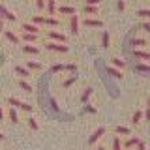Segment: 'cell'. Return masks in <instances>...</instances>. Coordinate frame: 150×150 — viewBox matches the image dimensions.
I'll return each mask as SVG.
<instances>
[{"label": "cell", "instance_id": "6da1fadb", "mask_svg": "<svg viewBox=\"0 0 150 150\" xmlns=\"http://www.w3.org/2000/svg\"><path fill=\"white\" fill-rule=\"evenodd\" d=\"M9 105H13V107H19V109H23V111H32V105H28V103H23V101H19L15 100V98H9Z\"/></svg>", "mask_w": 150, "mask_h": 150}, {"label": "cell", "instance_id": "7a4b0ae2", "mask_svg": "<svg viewBox=\"0 0 150 150\" xmlns=\"http://www.w3.org/2000/svg\"><path fill=\"white\" fill-rule=\"evenodd\" d=\"M49 51H58V53H68V45H58V43H54V41H51V43H47L45 45Z\"/></svg>", "mask_w": 150, "mask_h": 150}, {"label": "cell", "instance_id": "3957f363", "mask_svg": "<svg viewBox=\"0 0 150 150\" xmlns=\"http://www.w3.org/2000/svg\"><path fill=\"white\" fill-rule=\"evenodd\" d=\"M69 28H71V34H79V17H77V15H71Z\"/></svg>", "mask_w": 150, "mask_h": 150}, {"label": "cell", "instance_id": "277c9868", "mask_svg": "<svg viewBox=\"0 0 150 150\" xmlns=\"http://www.w3.org/2000/svg\"><path fill=\"white\" fill-rule=\"evenodd\" d=\"M103 131H105V128H98V129H96V131H94V133L90 135L88 143H90V144H94V143H96V141H98V139H100L101 135H103Z\"/></svg>", "mask_w": 150, "mask_h": 150}, {"label": "cell", "instance_id": "5b68a950", "mask_svg": "<svg viewBox=\"0 0 150 150\" xmlns=\"http://www.w3.org/2000/svg\"><path fill=\"white\" fill-rule=\"evenodd\" d=\"M0 17H4V19H8V21H15V15H13V13L11 11H8V9L6 8H4V6H0Z\"/></svg>", "mask_w": 150, "mask_h": 150}, {"label": "cell", "instance_id": "8992f818", "mask_svg": "<svg viewBox=\"0 0 150 150\" xmlns=\"http://www.w3.org/2000/svg\"><path fill=\"white\" fill-rule=\"evenodd\" d=\"M49 38H51V40H54V41H62V43L66 41V36H64V34H60V32H54V30H51V32H49Z\"/></svg>", "mask_w": 150, "mask_h": 150}, {"label": "cell", "instance_id": "52a82bcc", "mask_svg": "<svg viewBox=\"0 0 150 150\" xmlns=\"http://www.w3.org/2000/svg\"><path fill=\"white\" fill-rule=\"evenodd\" d=\"M103 23L100 19H84V26H101Z\"/></svg>", "mask_w": 150, "mask_h": 150}, {"label": "cell", "instance_id": "ba28073f", "mask_svg": "<svg viewBox=\"0 0 150 150\" xmlns=\"http://www.w3.org/2000/svg\"><path fill=\"white\" fill-rule=\"evenodd\" d=\"M4 36H6V38H8V40H9V41H11V43H19V38H17L15 34H13V32H11V30H4Z\"/></svg>", "mask_w": 150, "mask_h": 150}, {"label": "cell", "instance_id": "9c48e42d", "mask_svg": "<svg viewBox=\"0 0 150 150\" xmlns=\"http://www.w3.org/2000/svg\"><path fill=\"white\" fill-rule=\"evenodd\" d=\"M23 30H25V32H30V34H38V32H40V28H38L36 25H23Z\"/></svg>", "mask_w": 150, "mask_h": 150}, {"label": "cell", "instance_id": "30bf717a", "mask_svg": "<svg viewBox=\"0 0 150 150\" xmlns=\"http://www.w3.org/2000/svg\"><path fill=\"white\" fill-rule=\"evenodd\" d=\"M23 51L28 53V54H38V53H40V49L34 47V45H25V47H23Z\"/></svg>", "mask_w": 150, "mask_h": 150}, {"label": "cell", "instance_id": "8fae6325", "mask_svg": "<svg viewBox=\"0 0 150 150\" xmlns=\"http://www.w3.org/2000/svg\"><path fill=\"white\" fill-rule=\"evenodd\" d=\"M58 11L60 13H66V15H75V8H71V6H62Z\"/></svg>", "mask_w": 150, "mask_h": 150}, {"label": "cell", "instance_id": "7c38bea8", "mask_svg": "<svg viewBox=\"0 0 150 150\" xmlns=\"http://www.w3.org/2000/svg\"><path fill=\"white\" fill-rule=\"evenodd\" d=\"M107 73H109V75H112L115 79H122V73H120L116 68H109V66H107Z\"/></svg>", "mask_w": 150, "mask_h": 150}, {"label": "cell", "instance_id": "4fadbf2b", "mask_svg": "<svg viewBox=\"0 0 150 150\" xmlns=\"http://www.w3.org/2000/svg\"><path fill=\"white\" fill-rule=\"evenodd\" d=\"M15 73L21 75V77H28V75H30V73H28V69L23 68V66H17V68H15Z\"/></svg>", "mask_w": 150, "mask_h": 150}, {"label": "cell", "instance_id": "5bb4252c", "mask_svg": "<svg viewBox=\"0 0 150 150\" xmlns=\"http://www.w3.org/2000/svg\"><path fill=\"white\" fill-rule=\"evenodd\" d=\"M47 11H49V15H54V11H56L54 0H49V2H47Z\"/></svg>", "mask_w": 150, "mask_h": 150}, {"label": "cell", "instance_id": "9a60e30c", "mask_svg": "<svg viewBox=\"0 0 150 150\" xmlns=\"http://www.w3.org/2000/svg\"><path fill=\"white\" fill-rule=\"evenodd\" d=\"M135 56H137V58H143V60H150V53H144V51H135V53H133Z\"/></svg>", "mask_w": 150, "mask_h": 150}, {"label": "cell", "instance_id": "2e32d148", "mask_svg": "<svg viewBox=\"0 0 150 150\" xmlns=\"http://www.w3.org/2000/svg\"><path fill=\"white\" fill-rule=\"evenodd\" d=\"M135 69L141 73H150V66H144V64H137L135 66Z\"/></svg>", "mask_w": 150, "mask_h": 150}, {"label": "cell", "instance_id": "e0dca14e", "mask_svg": "<svg viewBox=\"0 0 150 150\" xmlns=\"http://www.w3.org/2000/svg\"><path fill=\"white\" fill-rule=\"evenodd\" d=\"M92 92H94L92 88H86V90L83 92V96H81V101H83V103H86V101H88V98H90V94H92Z\"/></svg>", "mask_w": 150, "mask_h": 150}, {"label": "cell", "instance_id": "ac0fdd59", "mask_svg": "<svg viewBox=\"0 0 150 150\" xmlns=\"http://www.w3.org/2000/svg\"><path fill=\"white\" fill-rule=\"evenodd\" d=\"M101 47H109V32H103V36H101Z\"/></svg>", "mask_w": 150, "mask_h": 150}, {"label": "cell", "instance_id": "d6986e66", "mask_svg": "<svg viewBox=\"0 0 150 150\" xmlns=\"http://www.w3.org/2000/svg\"><path fill=\"white\" fill-rule=\"evenodd\" d=\"M84 13H88V15H98V8L96 6H86L84 8Z\"/></svg>", "mask_w": 150, "mask_h": 150}, {"label": "cell", "instance_id": "ffe728a7", "mask_svg": "<svg viewBox=\"0 0 150 150\" xmlns=\"http://www.w3.org/2000/svg\"><path fill=\"white\" fill-rule=\"evenodd\" d=\"M116 133H120V135H129V128H126V126H116Z\"/></svg>", "mask_w": 150, "mask_h": 150}, {"label": "cell", "instance_id": "44dd1931", "mask_svg": "<svg viewBox=\"0 0 150 150\" xmlns=\"http://www.w3.org/2000/svg\"><path fill=\"white\" fill-rule=\"evenodd\" d=\"M23 40H25V41H36V40H38V36H36V34H30V32H25Z\"/></svg>", "mask_w": 150, "mask_h": 150}, {"label": "cell", "instance_id": "7402d4cb", "mask_svg": "<svg viewBox=\"0 0 150 150\" xmlns=\"http://www.w3.org/2000/svg\"><path fill=\"white\" fill-rule=\"evenodd\" d=\"M26 66H28V69H41V64L40 62H34V60H30Z\"/></svg>", "mask_w": 150, "mask_h": 150}, {"label": "cell", "instance_id": "603a6c76", "mask_svg": "<svg viewBox=\"0 0 150 150\" xmlns=\"http://www.w3.org/2000/svg\"><path fill=\"white\" fill-rule=\"evenodd\" d=\"M45 25H49V26H58V21H56L54 17H47V19H45Z\"/></svg>", "mask_w": 150, "mask_h": 150}, {"label": "cell", "instance_id": "cb8c5ba5", "mask_svg": "<svg viewBox=\"0 0 150 150\" xmlns=\"http://www.w3.org/2000/svg\"><path fill=\"white\" fill-rule=\"evenodd\" d=\"M62 69H66V66H62V64H54L53 68H51V73H58V71H62Z\"/></svg>", "mask_w": 150, "mask_h": 150}, {"label": "cell", "instance_id": "d4e9b609", "mask_svg": "<svg viewBox=\"0 0 150 150\" xmlns=\"http://www.w3.org/2000/svg\"><path fill=\"white\" fill-rule=\"evenodd\" d=\"M9 120H11L13 124H17V122H19V118H17V112H15V109H9Z\"/></svg>", "mask_w": 150, "mask_h": 150}, {"label": "cell", "instance_id": "484cf974", "mask_svg": "<svg viewBox=\"0 0 150 150\" xmlns=\"http://www.w3.org/2000/svg\"><path fill=\"white\" fill-rule=\"evenodd\" d=\"M19 86H21L25 92H30V90H32V86H30L28 83H25V81H19Z\"/></svg>", "mask_w": 150, "mask_h": 150}, {"label": "cell", "instance_id": "4316f807", "mask_svg": "<svg viewBox=\"0 0 150 150\" xmlns=\"http://www.w3.org/2000/svg\"><path fill=\"white\" fill-rule=\"evenodd\" d=\"M141 118H143V112H141V111H135L133 120H131V122H133V124H139V120H141Z\"/></svg>", "mask_w": 150, "mask_h": 150}, {"label": "cell", "instance_id": "83f0119b", "mask_svg": "<svg viewBox=\"0 0 150 150\" xmlns=\"http://www.w3.org/2000/svg\"><path fill=\"white\" fill-rule=\"evenodd\" d=\"M75 81H77V75H73V77H69V79H68V81H66V83H64V88H68V86H71V84H73Z\"/></svg>", "mask_w": 150, "mask_h": 150}, {"label": "cell", "instance_id": "f1b7e54d", "mask_svg": "<svg viewBox=\"0 0 150 150\" xmlns=\"http://www.w3.org/2000/svg\"><path fill=\"white\" fill-rule=\"evenodd\" d=\"M137 143H139V139H135V137H133V139H129L128 143H126V148H131V146H137Z\"/></svg>", "mask_w": 150, "mask_h": 150}, {"label": "cell", "instance_id": "f546056e", "mask_svg": "<svg viewBox=\"0 0 150 150\" xmlns=\"http://www.w3.org/2000/svg\"><path fill=\"white\" fill-rule=\"evenodd\" d=\"M112 64H115L116 68H124V66H126V62H124V60H120V58H112Z\"/></svg>", "mask_w": 150, "mask_h": 150}, {"label": "cell", "instance_id": "4dcf8cb0", "mask_svg": "<svg viewBox=\"0 0 150 150\" xmlns=\"http://www.w3.org/2000/svg\"><path fill=\"white\" fill-rule=\"evenodd\" d=\"M137 15H139V17H146V19H148V17H150V9H139Z\"/></svg>", "mask_w": 150, "mask_h": 150}, {"label": "cell", "instance_id": "1f68e13d", "mask_svg": "<svg viewBox=\"0 0 150 150\" xmlns=\"http://www.w3.org/2000/svg\"><path fill=\"white\" fill-rule=\"evenodd\" d=\"M41 23H45V17L36 15V17H34V25H41Z\"/></svg>", "mask_w": 150, "mask_h": 150}, {"label": "cell", "instance_id": "d6a6232c", "mask_svg": "<svg viewBox=\"0 0 150 150\" xmlns=\"http://www.w3.org/2000/svg\"><path fill=\"white\" fill-rule=\"evenodd\" d=\"M112 150H122V146H120V141H118V139H115V141H112Z\"/></svg>", "mask_w": 150, "mask_h": 150}, {"label": "cell", "instance_id": "836d02e7", "mask_svg": "<svg viewBox=\"0 0 150 150\" xmlns=\"http://www.w3.org/2000/svg\"><path fill=\"white\" fill-rule=\"evenodd\" d=\"M28 126H30L32 129H38V122L34 118H28Z\"/></svg>", "mask_w": 150, "mask_h": 150}, {"label": "cell", "instance_id": "e575fe53", "mask_svg": "<svg viewBox=\"0 0 150 150\" xmlns=\"http://www.w3.org/2000/svg\"><path fill=\"white\" fill-rule=\"evenodd\" d=\"M101 0H86V6H98Z\"/></svg>", "mask_w": 150, "mask_h": 150}, {"label": "cell", "instance_id": "d590c367", "mask_svg": "<svg viewBox=\"0 0 150 150\" xmlns=\"http://www.w3.org/2000/svg\"><path fill=\"white\" fill-rule=\"evenodd\" d=\"M133 45H135V47H141V45H144V40H141V38H139V40H133Z\"/></svg>", "mask_w": 150, "mask_h": 150}, {"label": "cell", "instance_id": "8d00e7d4", "mask_svg": "<svg viewBox=\"0 0 150 150\" xmlns=\"http://www.w3.org/2000/svg\"><path fill=\"white\" fill-rule=\"evenodd\" d=\"M36 6L40 8V9H43L45 8V0H36Z\"/></svg>", "mask_w": 150, "mask_h": 150}, {"label": "cell", "instance_id": "74e56055", "mask_svg": "<svg viewBox=\"0 0 150 150\" xmlns=\"http://www.w3.org/2000/svg\"><path fill=\"white\" fill-rule=\"evenodd\" d=\"M116 8H118V11H124V8H126V4L122 2V0H118V4H116Z\"/></svg>", "mask_w": 150, "mask_h": 150}, {"label": "cell", "instance_id": "f35d334b", "mask_svg": "<svg viewBox=\"0 0 150 150\" xmlns=\"http://www.w3.org/2000/svg\"><path fill=\"white\" fill-rule=\"evenodd\" d=\"M66 69H68V71H75L77 68H75V64H68V66H66Z\"/></svg>", "mask_w": 150, "mask_h": 150}, {"label": "cell", "instance_id": "ab89813d", "mask_svg": "<svg viewBox=\"0 0 150 150\" xmlns=\"http://www.w3.org/2000/svg\"><path fill=\"white\" fill-rule=\"evenodd\" d=\"M137 150H144V143H143V141H139V143H137Z\"/></svg>", "mask_w": 150, "mask_h": 150}, {"label": "cell", "instance_id": "60d3db41", "mask_svg": "<svg viewBox=\"0 0 150 150\" xmlns=\"http://www.w3.org/2000/svg\"><path fill=\"white\" fill-rule=\"evenodd\" d=\"M51 107H53L54 111H58V105H56V101H54V100H51Z\"/></svg>", "mask_w": 150, "mask_h": 150}, {"label": "cell", "instance_id": "b9f144b4", "mask_svg": "<svg viewBox=\"0 0 150 150\" xmlns=\"http://www.w3.org/2000/svg\"><path fill=\"white\" fill-rule=\"evenodd\" d=\"M143 28H144L146 32H150V23H143Z\"/></svg>", "mask_w": 150, "mask_h": 150}, {"label": "cell", "instance_id": "7bdbcfd3", "mask_svg": "<svg viewBox=\"0 0 150 150\" xmlns=\"http://www.w3.org/2000/svg\"><path fill=\"white\" fill-rule=\"evenodd\" d=\"M144 118H146V120H150V107H148V111L144 112Z\"/></svg>", "mask_w": 150, "mask_h": 150}, {"label": "cell", "instance_id": "ee69618b", "mask_svg": "<svg viewBox=\"0 0 150 150\" xmlns=\"http://www.w3.org/2000/svg\"><path fill=\"white\" fill-rule=\"evenodd\" d=\"M86 112H96V109H94V107H90V105H88V107H86Z\"/></svg>", "mask_w": 150, "mask_h": 150}, {"label": "cell", "instance_id": "f6af8a7d", "mask_svg": "<svg viewBox=\"0 0 150 150\" xmlns=\"http://www.w3.org/2000/svg\"><path fill=\"white\" fill-rule=\"evenodd\" d=\"M4 30V26H2V23H0V32H2Z\"/></svg>", "mask_w": 150, "mask_h": 150}, {"label": "cell", "instance_id": "bcb514c9", "mask_svg": "<svg viewBox=\"0 0 150 150\" xmlns=\"http://www.w3.org/2000/svg\"><path fill=\"white\" fill-rule=\"evenodd\" d=\"M4 139V133H0V141H2Z\"/></svg>", "mask_w": 150, "mask_h": 150}, {"label": "cell", "instance_id": "7dc6e473", "mask_svg": "<svg viewBox=\"0 0 150 150\" xmlns=\"http://www.w3.org/2000/svg\"><path fill=\"white\" fill-rule=\"evenodd\" d=\"M0 120H2V109H0Z\"/></svg>", "mask_w": 150, "mask_h": 150}, {"label": "cell", "instance_id": "c3c4849f", "mask_svg": "<svg viewBox=\"0 0 150 150\" xmlns=\"http://www.w3.org/2000/svg\"><path fill=\"white\" fill-rule=\"evenodd\" d=\"M148 107H150V98H148Z\"/></svg>", "mask_w": 150, "mask_h": 150}, {"label": "cell", "instance_id": "681fc988", "mask_svg": "<svg viewBox=\"0 0 150 150\" xmlns=\"http://www.w3.org/2000/svg\"><path fill=\"white\" fill-rule=\"evenodd\" d=\"M100 150H105V148H100Z\"/></svg>", "mask_w": 150, "mask_h": 150}, {"label": "cell", "instance_id": "f907efd6", "mask_svg": "<svg viewBox=\"0 0 150 150\" xmlns=\"http://www.w3.org/2000/svg\"><path fill=\"white\" fill-rule=\"evenodd\" d=\"M0 19H2V17H0Z\"/></svg>", "mask_w": 150, "mask_h": 150}]
</instances>
